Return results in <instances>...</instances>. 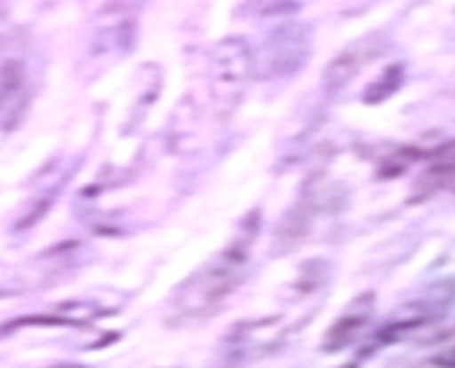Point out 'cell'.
Masks as SVG:
<instances>
[{
    "label": "cell",
    "mask_w": 455,
    "mask_h": 368,
    "mask_svg": "<svg viewBox=\"0 0 455 368\" xmlns=\"http://www.w3.org/2000/svg\"><path fill=\"white\" fill-rule=\"evenodd\" d=\"M370 311H372V294L355 297V303L349 306L341 314V317L335 320V325L330 328L327 340H323V348H327V351H338V348H344L347 343H353L355 334L363 328V323L370 320Z\"/></svg>",
    "instance_id": "5"
},
{
    "label": "cell",
    "mask_w": 455,
    "mask_h": 368,
    "mask_svg": "<svg viewBox=\"0 0 455 368\" xmlns=\"http://www.w3.org/2000/svg\"><path fill=\"white\" fill-rule=\"evenodd\" d=\"M210 72H212V91H215L218 109L229 112L238 103L246 81L255 74L252 46L246 43L243 37H224V41L212 49Z\"/></svg>",
    "instance_id": "3"
},
{
    "label": "cell",
    "mask_w": 455,
    "mask_h": 368,
    "mask_svg": "<svg viewBox=\"0 0 455 368\" xmlns=\"http://www.w3.org/2000/svg\"><path fill=\"white\" fill-rule=\"evenodd\" d=\"M52 368H81V365H52Z\"/></svg>",
    "instance_id": "12"
},
{
    "label": "cell",
    "mask_w": 455,
    "mask_h": 368,
    "mask_svg": "<svg viewBox=\"0 0 455 368\" xmlns=\"http://www.w3.org/2000/svg\"><path fill=\"white\" fill-rule=\"evenodd\" d=\"M312 29L298 20H278V26L264 35L258 49H252V63L258 77H290L309 60Z\"/></svg>",
    "instance_id": "2"
},
{
    "label": "cell",
    "mask_w": 455,
    "mask_h": 368,
    "mask_svg": "<svg viewBox=\"0 0 455 368\" xmlns=\"http://www.w3.org/2000/svg\"><path fill=\"white\" fill-rule=\"evenodd\" d=\"M98 314H100V309L89 306V303H77V300H72V303H67V306H60V309H58L60 323H72V325H81V323L95 320Z\"/></svg>",
    "instance_id": "11"
},
{
    "label": "cell",
    "mask_w": 455,
    "mask_h": 368,
    "mask_svg": "<svg viewBox=\"0 0 455 368\" xmlns=\"http://www.w3.org/2000/svg\"><path fill=\"white\" fill-rule=\"evenodd\" d=\"M20 81H23L20 63L9 60V63L0 66V112H4V106L12 100V95H18L20 91Z\"/></svg>",
    "instance_id": "10"
},
{
    "label": "cell",
    "mask_w": 455,
    "mask_h": 368,
    "mask_svg": "<svg viewBox=\"0 0 455 368\" xmlns=\"http://www.w3.org/2000/svg\"><path fill=\"white\" fill-rule=\"evenodd\" d=\"M452 186H455V180H452Z\"/></svg>",
    "instance_id": "13"
},
{
    "label": "cell",
    "mask_w": 455,
    "mask_h": 368,
    "mask_svg": "<svg viewBox=\"0 0 455 368\" xmlns=\"http://www.w3.org/2000/svg\"><path fill=\"white\" fill-rule=\"evenodd\" d=\"M250 240L252 238L229 246L224 254L212 260L210 266L195 274V278L184 286V292H180V306H184L187 314L212 311L220 300L241 283V271L246 266V260H250Z\"/></svg>",
    "instance_id": "1"
},
{
    "label": "cell",
    "mask_w": 455,
    "mask_h": 368,
    "mask_svg": "<svg viewBox=\"0 0 455 368\" xmlns=\"http://www.w3.org/2000/svg\"><path fill=\"white\" fill-rule=\"evenodd\" d=\"M361 63H363V55L358 51V43H353V46L344 49L341 55H338V58L327 66V72H323V86L332 89V91H335V89H341L344 83L353 81Z\"/></svg>",
    "instance_id": "8"
},
{
    "label": "cell",
    "mask_w": 455,
    "mask_h": 368,
    "mask_svg": "<svg viewBox=\"0 0 455 368\" xmlns=\"http://www.w3.org/2000/svg\"><path fill=\"white\" fill-rule=\"evenodd\" d=\"M309 0H246L241 15L252 20H290Z\"/></svg>",
    "instance_id": "7"
},
{
    "label": "cell",
    "mask_w": 455,
    "mask_h": 368,
    "mask_svg": "<svg viewBox=\"0 0 455 368\" xmlns=\"http://www.w3.org/2000/svg\"><path fill=\"white\" fill-rule=\"evenodd\" d=\"M452 180H455V140L444 143L433 157H430V163H427L424 168V175L419 180V186L421 192L415 194L421 200V197L427 194H433L438 189H444V186H452Z\"/></svg>",
    "instance_id": "6"
},
{
    "label": "cell",
    "mask_w": 455,
    "mask_h": 368,
    "mask_svg": "<svg viewBox=\"0 0 455 368\" xmlns=\"http://www.w3.org/2000/svg\"><path fill=\"white\" fill-rule=\"evenodd\" d=\"M401 83H404V66H401V63L387 66V69L367 86V91H363V100H367V103H381L389 95H395V91L401 89Z\"/></svg>",
    "instance_id": "9"
},
{
    "label": "cell",
    "mask_w": 455,
    "mask_h": 368,
    "mask_svg": "<svg viewBox=\"0 0 455 368\" xmlns=\"http://www.w3.org/2000/svg\"><path fill=\"white\" fill-rule=\"evenodd\" d=\"M103 18H107V20H100L95 35H92V51H95V55L124 58L126 51L135 46V35H138L135 18L121 6H115L112 12L107 9V12H103Z\"/></svg>",
    "instance_id": "4"
}]
</instances>
